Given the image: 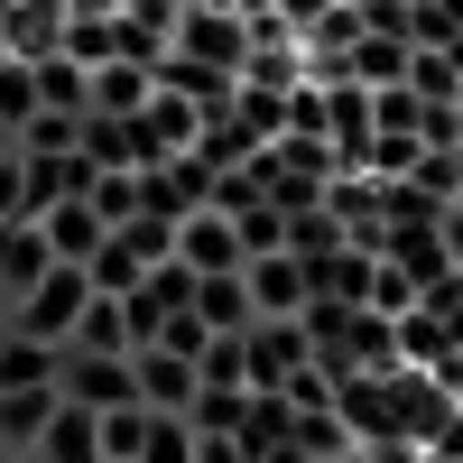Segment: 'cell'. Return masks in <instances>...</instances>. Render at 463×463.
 <instances>
[{
  "label": "cell",
  "mask_w": 463,
  "mask_h": 463,
  "mask_svg": "<svg viewBox=\"0 0 463 463\" xmlns=\"http://www.w3.org/2000/svg\"><path fill=\"white\" fill-rule=\"evenodd\" d=\"M195 463H250V454H241V436H204V445H195Z\"/></svg>",
  "instance_id": "484cf974"
},
{
  "label": "cell",
  "mask_w": 463,
  "mask_h": 463,
  "mask_svg": "<svg viewBox=\"0 0 463 463\" xmlns=\"http://www.w3.org/2000/svg\"><path fill=\"white\" fill-rule=\"evenodd\" d=\"M250 19L241 10H176V56L195 65H222V74H250Z\"/></svg>",
  "instance_id": "3957f363"
},
{
  "label": "cell",
  "mask_w": 463,
  "mask_h": 463,
  "mask_svg": "<svg viewBox=\"0 0 463 463\" xmlns=\"http://www.w3.org/2000/svg\"><path fill=\"white\" fill-rule=\"evenodd\" d=\"M176 10H241V0H176Z\"/></svg>",
  "instance_id": "83f0119b"
},
{
  "label": "cell",
  "mask_w": 463,
  "mask_h": 463,
  "mask_svg": "<svg viewBox=\"0 0 463 463\" xmlns=\"http://www.w3.org/2000/svg\"><path fill=\"white\" fill-rule=\"evenodd\" d=\"M204 390H250V343L241 334H213L204 343Z\"/></svg>",
  "instance_id": "44dd1931"
},
{
  "label": "cell",
  "mask_w": 463,
  "mask_h": 463,
  "mask_svg": "<svg viewBox=\"0 0 463 463\" xmlns=\"http://www.w3.org/2000/svg\"><path fill=\"white\" fill-rule=\"evenodd\" d=\"M37 463H102V417L65 399L56 427H47V445H37Z\"/></svg>",
  "instance_id": "7c38bea8"
},
{
  "label": "cell",
  "mask_w": 463,
  "mask_h": 463,
  "mask_svg": "<svg viewBox=\"0 0 463 463\" xmlns=\"http://www.w3.org/2000/svg\"><path fill=\"white\" fill-rule=\"evenodd\" d=\"M241 279H250V306H260V316H306V306H316V269H306L297 250H260Z\"/></svg>",
  "instance_id": "52a82bcc"
},
{
  "label": "cell",
  "mask_w": 463,
  "mask_h": 463,
  "mask_svg": "<svg viewBox=\"0 0 463 463\" xmlns=\"http://www.w3.org/2000/svg\"><path fill=\"white\" fill-rule=\"evenodd\" d=\"M139 445H148V408H111L102 417V463H139Z\"/></svg>",
  "instance_id": "603a6c76"
},
{
  "label": "cell",
  "mask_w": 463,
  "mask_h": 463,
  "mask_svg": "<svg viewBox=\"0 0 463 463\" xmlns=\"http://www.w3.org/2000/svg\"><path fill=\"white\" fill-rule=\"evenodd\" d=\"M19 56V37H10V10H0V65H10Z\"/></svg>",
  "instance_id": "4316f807"
},
{
  "label": "cell",
  "mask_w": 463,
  "mask_h": 463,
  "mask_svg": "<svg viewBox=\"0 0 463 463\" xmlns=\"http://www.w3.org/2000/svg\"><path fill=\"white\" fill-rule=\"evenodd\" d=\"M65 353H130V297H93V316L74 325Z\"/></svg>",
  "instance_id": "e0dca14e"
},
{
  "label": "cell",
  "mask_w": 463,
  "mask_h": 463,
  "mask_svg": "<svg viewBox=\"0 0 463 463\" xmlns=\"http://www.w3.org/2000/svg\"><path fill=\"white\" fill-rule=\"evenodd\" d=\"M241 417H250V390H204L195 399V436H241Z\"/></svg>",
  "instance_id": "cb8c5ba5"
},
{
  "label": "cell",
  "mask_w": 463,
  "mask_h": 463,
  "mask_svg": "<svg viewBox=\"0 0 463 463\" xmlns=\"http://www.w3.org/2000/svg\"><path fill=\"white\" fill-rule=\"evenodd\" d=\"M0 316H10V297H0Z\"/></svg>",
  "instance_id": "4dcf8cb0"
},
{
  "label": "cell",
  "mask_w": 463,
  "mask_h": 463,
  "mask_svg": "<svg viewBox=\"0 0 463 463\" xmlns=\"http://www.w3.org/2000/svg\"><path fill=\"white\" fill-rule=\"evenodd\" d=\"M56 390H65L74 408H93V417L139 408V362H130V353H65V380H56Z\"/></svg>",
  "instance_id": "277c9868"
},
{
  "label": "cell",
  "mask_w": 463,
  "mask_h": 463,
  "mask_svg": "<svg viewBox=\"0 0 463 463\" xmlns=\"http://www.w3.org/2000/svg\"><path fill=\"white\" fill-rule=\"evenodd\" d=\"M288 436H297V408H288L279 390H250V417H241V454H250V463H269V454H279Z\"/></svg>",
  "instance_id": "4fadbf2b"
},
{
  "label": "cell",
  "mask_w": 463,
  "mask_h": 463,
  "mask_svg": "<svg viewBox=\"0 0 463 463\" xmlns=\"http://www.w3.org/2000/svg\"><path fill=\"white\" fill-rule=\"evenodd\" d=\"M19 148L28 158H74V148H84V121H74V111H37V121L19 130Z\"/></svg>",
  "instance_id": "ffe728a7"
},
{
  "label": "cell",
  "mask_w": 463,
  "mask_h": 463,
  "mask_svg": "<svg viewBox=\"0 0 463 463\" xmlns=\"http://www.w3.org/2000/svg\"><path fill=\"white\" fill-rule=\"evenodd\" d=\"M195 417H148V445H139V463H195Z\"/></svg>",
  "instance_id": "7402d4cb"
},
{
  "label": "cell",
  "mask_w": 463,
  "mask_h": 463,
  "mask_svg": "<svg viewBox=\"0 0 463 463\" xmlns=\"http://www.w3.org/2000/svg\"><path fill=\"white\" fill-rule=\"evenodd\" d=\"M37 111H47V93H37V56H10V65H0V121L28 130Z\"/></svg>",
  "instance_id": "ac0fdd59"
},
{
  "label": "cell",
  "mask_w": 463,
  "mask_h": 463,
  "mask_svg": "<svg viewBox=\"0 0 463 463\" xmlns=\"http://www.w3.org/2000/svg\"><path fill=\"white\" fill-rule=\"evenodd\" d=\"M0 353H10V316H0Z\"/></svg>",
  "instance_id": "f546056e"
},
{
  "label": "cell",
  "mask_w": 463,
  "mask_h": 463,
  "mask_svg": "<svg viewBox=\"0 0 463 463\" xmlns=\"http://www.w3.org/2000/svg\"><path fill=\"white\" fill-rule=\"evenodd\" d=\"M56 408H65V390H0V445H10V454H37L47 427H56Z\"/></svg>",
  "instance_id": "8fae6325"
},
{
  "label": "cell",
  "mask_w": 463,
  "mask_h": 463,
  "mask_svg": "<svg viewBox=\"0 0 463 463\" xmlns=\"http://www.w3.org/2000/svg\"><path fill=\"white\" fill-rule=\"evenodd\" d=\"M0 222H37V204H28V158H19V148L0 158Z\"/></svg>",
  "instance_id": "d4e9b609"
},
{
  "label": "cell",
  "mask_w": 463,
  "mask_h": 463,
  "mask_svg": "<svg viewBox=\"0 0 463 463\" xmlns=\"http://www.w3.org/2000/svg\"><path fill=\"white\" fill-rule=\"evenodd\" d=\"M37 93H47V111H74V121H84L93 111V65L84 56H37Z\"/></svg>",
  "instance_id": "9a60e30c"
},
{
  "label": "cell",
  "mask_w": 463,
  "mask_h": 463,
  "mask_svg": "<svg viewBox=\"0 0 463 463\" xmlns=\"http://www.w3.org/2000/svg\"><path fill=\"white\" fill-rule=\"evenodd\" d=\"M93 288H102V297H139V288H148V260L130 250V232H111V241H102V260H93Z\"/></svg>",
  "instance_id": "d6986e66"
},
{
  "label": "cell",
  "mask_w": 463,
  "mask_h": 463,
  "mask_svg": "<svg viewBox=\"0 0 463 463\" xmlns=\"http://www.w3.org/2000/svg\"><path fill=\"white\" fill-rule=\"evenodd\" d=\"M93 297H102V288H93V269H65V260H56L47 279H37V288L10 306V334H28V343H56V353H65V343H74V325L93 316Z\"/></svg>",
  "instance_id": "6da1fadb"
},
{
  "label": "cell",
  "mask_w": 463,
  "mask_h": 463,
  "mask_svg": "<svg viewBox=\"0 0 463 463\" xmlns=\"http://www.w3.org/2000/svg\"><path fill=\"white\" fill-rule=\"evenodd\" d=\"M56 380H65V353H56V343L10 334V353H0V390H56Z\"/></svg>",
  "instance_id": "5bb4252c"
},
{
  "label": "cell",
  "mask_w": 463,
  "mask_h": 463,
  "mask_svg": "<svg viewBox=\"0 0 463 463\" xmlns=\"http://www.w3.org/2000/svg\"><path fill=\"white\" fill-rule=\"evenodd\" d=\"M195 316H204L213 334H250V325H260L250 279H204V288H195Z\"/></svg>",
  "instance_id": "2e32d148"
},
{
  "label": "cell",
  "mask_w": 463,
  "mask_h": 463,
  "mask_svg": "<svg viewBox=\"0 0 463 463\" xmlns=\"http://www.w3.org/2000/svg\"><path fill=\"white\" fill-rule=\"evenodd\" d=\"M10 148H19V130H10V121H0V158H10Z\"/></svg>",
  "instance_id": "f1b7e54d"
},
{
  "label": "cell",
  "mask_w": 463,
  "mask_h": 463,
  "mask_svg": "<svg viewBox=\"0 0 463 463\" xmlns=\"http://www.w3.org/2000/svg\"><path fill=\"white\" fill-rule=\"evenodd\" d=\"M176 260L195 269V279H241V269H250V241H241V222H232V213L204 204L195 222L176 232Z\"/></svg>",
  "instance_id": "5b68a950"
},
{
  "label": "cell",
  "mask_w": 463,
  "mask_h": 463,
  "mask_svg": "<svg viewBox=\"0 0 463 463\" xmlns=\"http://www.w3.org/2000/svg\"><path fill=\"white\" fill-rule=\"evenodd\" d=\"M241 343H250V390H288L297 371H316V334H306V316H260Z\"/></svg>",
  "instance_id": "7a4b0ae2"
},
{
  "label": "cell",
  "mask_w": 463,
  "mask_h": 463,
  "mask_svg": "<svg viewBox=\"0 0 463 463\" xmlns=\"http://www.w3.org/2000/svg\"><path fill=\"white\" fill-rule=\"evenodd\" d=\"M195 399H204V362H185V353H139V408L148 417H195Z\"/></svg>",
  "instance_id": "8992f818"
},
{
  "label": "cell",
  "mask_w": 463,
  "mask_h": 463,
  "mask_svg": "<svg viewBox=\"0 0 463 463\" xmlns=\"http://www.w3.org/2000/svg\"><path fill=\"white\" fill-rule=\"evenodd\" d=\"M148 102H158V65H130V56L93 65V111H111V121H139Z\"/></svg>",
  "instance_id": "30bf717a"
},
{
  "label": "cell",
  "mask_w": 463,
  "mask_h": 463,
  "mask_svg": "<svg viewBox=\"0 0 463 463\" xmlns=\"http://www.w3.org/2000/svg\"><path fill=\"white\" fill-rule=\"evenodd\" d=\"M0 463H10V445H0Z\"/></svg>",
  "instance_id": "1f68e13d"
},
{
  "label": "cell",
  "mask_w": 463,
  "mask_h": 463,
  "mask_svg": "<svg viewBox=\"0 0 463 463\" xmlns=\"http://www.w3.org/2000/svg\"><path fill=\"white\" fill-rule=\"evenodd\" d=\"M47 269H56V250H47V232H37V222H0V297H28L37 279H47Z\"/></svg>",
  "instance_id": "9c48e42d"
},
{
  "label": "cell",
  "mask_w": 463,
  "mask_h": 463,
  "mask_svg": "<svg viewBox=\"0 0 463 463\" xmlns=\"http://www.w3.org/2000/svg\"><path fill=\"white\" fill-rule=\"evenodd\" d=\"M37 232H47V250H56L65 269H93L102 241H111V222H102L93 195H74V204H56V213H37Z\"/></svg>",
  "instance_id": "ba28073f"
}]
</instances>
